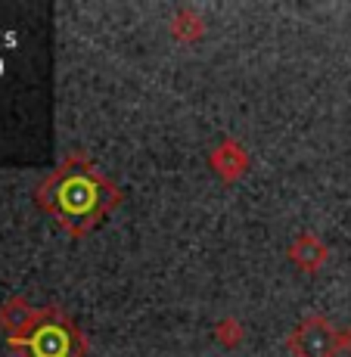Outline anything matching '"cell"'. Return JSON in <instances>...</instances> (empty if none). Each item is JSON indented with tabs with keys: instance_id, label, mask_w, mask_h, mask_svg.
Masks as SVG:
<instances>
[{
	"instance_id": "obj_3",
	"label": "cell",
	"mask_w": 351,
	"mask_h": 357,
	"mask_svg": "<svg viewBox=\"0 0 351 357\" xmlns=\"http://www.w3.org/2000/svg\"><path fill=\"white\" fill-rule=\"evenodd\" d=\"M295 357H336L339 351V339H336L329 320L323 317H308L295 326L292 339H289Z\"/></svg>"
},
{
	"instance_id": "obj_1",
	"label": "cell",
	"mask_w": 351,
	"mask_h": 357,
	"mask_svg": "<svg viewBox=\"0 0 351 357\" xmlns=\"http://www.w3.org/2000/svg\"><path fill=\"white\" fill-rule=\"evenodd\" d=\"M16 345L25 357H78V333L57 311H47L29 320Z\"/></svg>"
},
{
	"instance_id": "obj_4",
	"label": "cell",
	"mask_w": 351,
	"mask_h": 357,
	"mask_svg": "<svg viewBox=\"0 0 351 357\" xmlns=\"http://www.w3.org/2000/svg\"><path fill=\"white\" fill-rule=\"evenodd\" d=\"M348 342H351V335H348Z\"/></svg>"
},
{
	"instance_id": "obj_2",
	"label": "cell",
	"mask_w": 351,
	"mask_h": 357,
	"mask_svg": "<svg viewBox=\"0 0 351 357\" xmlns=\"http://www.w3.org/2000/svg\"><path fill=\"white\" fill-rule=\"evenodd\" d=\"M53 211L63 221H87L100 211V183L87 174H66L53 190Z\"/></svg>"
}]
</instances>
